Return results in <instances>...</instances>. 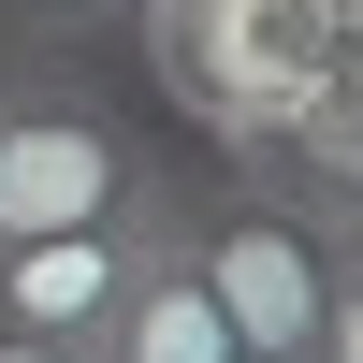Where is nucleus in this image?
<instances>
[{
	"instance_id": "obj_1",
	"label": "nucleus",
	"mask_w": 363,
	"mask_h": 363,
	"mask_svg": "<svg viewBox=\"0 0 363 363\" xmlns=\"http://www.w3.org/2000/svg\"><path fill=\"white\" fill-rule=\"evenodd\" d=\"M145 203H160V160L131 145V116L0 73V233H131Z\"/></svg>"
},
{
	"instance_id": "obj_2",
	"label": "nucleus",
	"mask_w": 363,
	"mask_h": 363,
	"mask_svg": "<svg viewBox=\"0 0 363 363\" xmlns=\"http://www.w3.org/2000/svg\"><path fill=\"white\" fill-rule=\"evenodd\" d=\"M174 233H189L203 291H218V320H233V363H320V306H335V247L349 233H320L306 203H277V189L174 203Z\"/></svg>"
},
{
	"instance_id": "obj_3",
	"label": "nucleus",
	"mask_w": 363,
	"mask_h": 363,
	"mask_svg": "<svg viewBox=\"0 0 363 363\" xmlns=\"http://www.w3.org/2000/svg\"><path fill=\"white\" fill-rule=\"evenodd\" d=\"M87 363H233V320H218V291H203L189 233H174V189L145 203V233H131V291H116V320L87 335Z\"/></svg>"
},
{
	"instance_id": "obj_4",
	"label": "nucleus",
	"mask_w": 363,
	"mask_h": 363,
	"mask_svg": "<svg viewBox=\"0 0 363 363\" xmlns=\"http://www.w3.org/2000/svg\"><path fill=\"white\" fill-rule=\"evenodd\" d=\"M145 233V218H131ZM131 233H0V335L29 349H87L131 291Z\"/></svg>"
},
{
	"instance_id": "obj_5",
	"label": "nucleus",
	"mask_w": 363,
	"mask_h": 363,
	"mask_svg": "<svg viewBox=\"0 0 363 363\" xmlns=\"http://www.w3.org/2000/svg\"><path fill=\"white\" fill-rule=\"evenodd\" d=\"M320 363H363V247H335V306H320Z\"/></svg>"
},
{
	"instance_id": "obj_6",
	"label": "nucleus",
	"mask_w": 363,
	"mask_h": 363,
	"mask_svg": "<svg viewBox=\"0 0 363 363\" xmlns=\"http://www.w3.org/2000/svg\"><path fill=\"white\" fill-rule=\"evenodd\" d=\"M15 15H29V29H131L145 0H15Z\"/></svg>"
},
{
	"instance_id": "obj_7",
	"label": "nucleus",
	"mask_w": 363,
	"mask_h": 363,
	"mask_svg": "<svg viewBox=\"0 0 363 363\" xmlns=\"http://www.w3.org/2000/svg\"><path fill=\"white\" fill-rule=\"evenodd\" d=\"M0 363H87V349H29V335H0Z\"/></svg>"
}]
</instances>
